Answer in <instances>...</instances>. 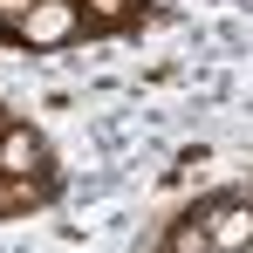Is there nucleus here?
Instances as JSON below:
<instances>
[{"instance_id":"nucleus-4","label":"nucleus","mask_w":253,"mask_h":253,"mask_svg":"<svg viewBox=\"0 0 253 253\" xmlns=\"http://www.w3.org/2000/svg\"><path fill=\"white\" fill-rule=\"evenodd\" d=\"M165 253H219V247H212L206 219H178V226H171V240H165Z\"/></svg>"},{"instance_id":"nucleus-3","label":"nucleus","mask_w":253,"mask_h":253,"mask_svg":"<svg viewBox=\"0 0 253 253\" xmlns=\"http://www.w3.org/2000/svg\"><path fill=\"white\" fill-rule=\"evenodd\" d=\"M206 233H212L219 253H240L253 240V206H219V212H206Z\"/></svg>"},{"instance_id":"nucleus-8","label":"nucleus","mask_w":253,"mask_h":253,"mask_svg":"<svg viewBox=\"0 0 253 253\" xmlns=\"http://www.w3.org/2000/svg\"><path fill=\"white\" fill-rule=\"evenodd\" d=\"M7 130H14V117H7V110H0V137H7Z\"/></svg>"},{"instance_id":"nucleus-1","label":"nucleus","mask_w":253,"mask_h":253,"mask_svg":"<svg viewBox=\"0 0 253 253\" xmlns=\"http://www.w3.org/2000/svg\"><path fill=\"white\" fill-rule=\"evenodd\" d=\"M76 28H83V7H76V0H35V7L14 21V35L28 48H62V42H76Z\"/></svg>"},{"instance_id":"nucleus-7","label":"nucleus","mask_w":253,"mask_h":253,"mask_svg":"<svg viewBox=\"0 0 253 253\" xmlns=\"http://www.w3.org/2000/svg\"><path fill=\"white\" fill-rule=\"evenodd\" d=\"M28 7H35V0H0V14H7V28H14V21H21Z\"/></svg>"},{"instance_id":"nucleus-10","label":"nucleus","mask_w":253,"mask_h":253,"mask_svg":"<svg viewBox=\"0 0 253 253\" xmlns=\"http://www.w3.org/2000/svg\"><path fill=\"white\" fill-rule=\"evenodd\" d=\"M247 253H253V240H247Z\"/></svg>"},{"instance_id":"nucleus-9","label":"nucleus","mask_w":253,"mask_h":253,"mask_svg":"<svg viewBox=\"0 0 253 253\" xmlns=\"http://www.w3.org/2000/svg\"><path fill=\"white\" fill-rule=\"evenodd\" d=\"M0 35H7V14H0Z\"/></svg>"},{"instance_id":"nucleus-5","label":"nucleus","mask_w":253,"mask_h":253,"mask_svg":"<svg viewBox=\"0 0 253 253\" xmlns=\"http://www.w3.org/2000/svg\"><path fill=\"white\" fill-rule=\"evenodd\" d=\"M42 199V178H7L0 171V212H21V206H35Z\"/></svg>"},{"instance_id":"nucleus-6","label":"nucleus","mask_w":253,"mask_h":253,"mask_svg":"<svg viewBox=\"0 0 253 253\" xmlns=\"http://www.w3.org/2000/svg\"><path fill=\"white\" fill-rule=\"evenodd\" d=\"M130 7H137V0H89V14H96V21H110V28L130 21Z\"/></svg>"},{"instance_id":"nucleus-2","label":"nucleus","mask_w":253,"mask_h":253,"mask_svg":"<svg viewBox=\"0 0 253 253\" xmlns=\"http://www.w3.org/2000/svg\"><path fill=\"white\" fill-rule=\"evenodd\" d=\"M42 165H48V144L28 124H14L0 137V171H7V178H42Z\"/></svg>"}]
</instances>
